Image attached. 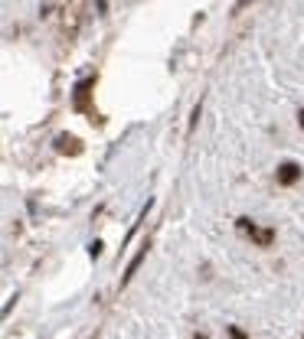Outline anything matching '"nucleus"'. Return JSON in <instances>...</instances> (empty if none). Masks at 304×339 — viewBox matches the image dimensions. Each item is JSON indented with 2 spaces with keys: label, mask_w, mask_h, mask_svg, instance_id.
Segmentation results:
<instances>
[{
  "label": "nucleus",
  "mask_w": 304,
  "mask_h": 339,
  "mask_svg": "<svg viewBox=\"0 0 304 339\" xmlns=\"http://www.w3.org/2000/svg\"><path fill=\"white\" fill-rule=\"evenodd\" d=\"M298 124H301V130H304V108H301V114H298Z\"/></svg>",
  "instance_id": "obj_5"
},
{
  "label": "nucleus",
  "mask_w": 304,
  "mask_h": 339,
  "mask_svg": "<svg viewBox=\"0 0 304 339\" xmlns=\"http://www.w3.org/2000/svg\"><path fill=\"white\" fill-rule=\"evenodd\" d=\"M229 336H232V339H245V329H239V326H229Z\"/></svg>",
  "instance_id": "obj_4"
},
{
  "label": "nucleus",
  "mask_w": 304,
  "mask_h": 339,
  "mask_svg": "<svg viewBox=\"0 0 304 339\" xmlns=\"http://www.w3.org/2000/svg\"><path fill=\"white\" fill-rule=\"evenodd\" d=\"M56 150H59V154L79 157V154H82V144L75 141V137H69V134H59V137H56Z\"/></svg>",
  "instance_id": "obj_3"
},
{
  "label": "nucleus",
  "mask_w": 304,
  "mask_h": 339,
  "mask_svg": "<svg viewBox=\"0 0 304 339\" xmlns=\"http://www.w3.org/2000/svg\"><path fill=\"white\" fill-rule=\"evenodd\" d=\"M301 176H304V170H301V163H294V160H285V163H278V173H275L278 186H294Z\"/></svg>",
  "instance_id": "obj_2"
},
{
  "label": "nucleus",
  "mask_w": 304,
  "mask_h": 339,
  "mask_svg": "<svg viewBox=\"0 0 304 339\" xmlns=\"http://www.w3.org/2000/svg\"><path fill=\"white\" fill-rule=\"evenodd\" d=\"M236 228L245 235V238H252V245H259V248H272L275 245V228H262L259 222H252V219H239Z\"/></svg>",
  "instance_id": "obj_1"
}]
</instances>
